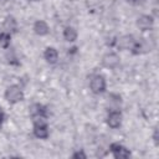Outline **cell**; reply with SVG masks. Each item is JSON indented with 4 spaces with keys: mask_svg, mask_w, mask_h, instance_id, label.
Returning a JSON list of instances; mask_svg holds the SVG:
<instances>
[{
    "mask_svg": "<svg viewBox=\"0 0 159 159\" xmlns=\"http://www.w3.org/2000/svg\"><path fill=\"white\" fill-rule=\"evenodd\" d=\"M77 37H78V34L73 26H66L63 29V39L67 42H75L77 40Z\"/></svg>",
    "mask_w": 159,
    "mask_h": 159,
    "instance_id": "4fadbf2b",
    "label": "cell"
},
{
    "mask_svg": "<svg viewBox=\"0 0 159 159\" xmlns=\"http://www.w3.org/2000/svg\"><path fill=\"white\" fill-rule=\"evenodd\" d=\"M34 135L39 139H47L50 135L47 120H37L34 122Z\"/></svg>",
    "mask_w": 159,
    "mask_h": 159,
    "instance_id": "277c9868",
    "label": "cell"
},
{
    "mask_svg": "<svg viewBox=\"0 0 159 159\" xmlns=\"http://www.w3.org/2000/svg\"><path fill=\"white\" fill-rule=\"evenodd\" d=\"M29 113L32 118V122L47 120V108L41 103H32L29 107Z\"/></svg>",
    "mask_w": 159,
    "mask_h": 159,
    "instance_id": "3957f363",
    "label": "cell"
},
{
    "mask_svg": "<svg viewBox=\"0 0 159 159\" xmlns=\"http://www.w3.org/2000/svg\"><path fill=\"white\" fill-rule=\"evenodd\" d=\"M32 29H34V32H35L36 35H39V36H45V35H47L48 31H50V27H48L47 22L43 21V20H37V21H35Z\"/></svg>",
    "mask_w": 159,
    "mask_h": 159,
    "instance_id": "8fae6325",
    "label": "cell"
},
{
    "mask_svg": "<svg viewBox=\"0 0 159 159\" xmlns=\"http://www.w3.org/2000/svg\"><path fill=\"white\" fill-rule=\"evenodd\" d=\"M43 58L47 63L55 65L58 61V51L55 47H46L43 52Z\"/></svg>",
    "mask_w": 159,
    "mask_h": 159,
    "instance_id": "30bf717a",
    "label": "cell"
},
{
    "mask_svg": "<svg viewBox=\"0 0 159 159\" xmlns=\"http://www.w3.org/2000/svg\"><path fill=\"white\" fill-rule=\"evenodd\" d=\"M4 96H5V99H6L10 104H16V103L24 101V97H25L22 89H21L19 86H16V84L9 86V87L5 89Z\"/></svg>",
    "mask_w": 159,
    "mask_h": 159,
    "instance_id": "7a4b0ae2",
    "label": "cell"
},
{
    "mask_svg": "<svg viewBox=\"0 0 159 159\" xmlns=\"http://www.w3.org/2000/svg\"><path fill=\"white\" fill-rule=\"evenodd\" d=\"M4 120H5V113H4L2 108L0 107V127H1V124L4 123Z\"/></svg>",
    "mask_w": 159,
    "mask_h": 159,
    "instance_id": "e0dca14e",
    "label": "cell"
},
{
    "mask_svg": "<svg viewBox=\"0 0 159 159\" xmlns=\"http://www.w3.org/2000/svg\"><path fill=\"white\" fill-rule=\"evenodd\" d=\"M31 1H36V0H31Z\"/></svg>",
    "mask_w": 159,
    "mask_h": 159,
    "instance_id": "ffe728a7",
    "label": "cell"
},
{
    "mask_svg": "<svg viewBox=\"0 0 159 159\" xmlns=\"http://www.w3.org/2000/svg\"><path fill=\"white\" fill-rule=\"evenodd\" d=\"M125 1L129 2V4H132V5H137V4L140 2V0H125Z\"/></svg>",
    "mask_w": 159,
    "mask_h": 159,
    "instance_id": "ac0fdd59",
    "label": "cell"
},
{
    "mask_svg": "<svg viewBox=\"0 0 159 159\" xmlns=\"http://www.w3.org/2000/svg\"><path fill=\"white\" fill-rule=\"evenodd\" d=\"M153 140L155 143V145L159 144V135H158V128L154 129V133H153Z\"/></svg>",
    "mask_w": 159,
    "mask_h": 159,
    "instance_id": "2e32d148",
    "label": "cell"
},
{
    "mask_svg": "<svg viewBox=\"0 0 159 159\" xmlns=\"http://www.w3.org/2000/svg\"><path fill=\"white\" fill-rule=\"evenodd\" d=\"M0 1H1V2H6L7 0H0Z\"/></svg>",
    "mask_w": 159,
    "mask_h": 159,
    "instance_id": "d6986e66",
    "label": "cell"
},
{
    "mask_svg": "<svg viewBox=\"0 0 159 159\" xmlns=\"http://www.w3.org/2000/svg\"><path fill=\"white\" fill-rule=\"evenodd\" d=\"M89 89L94 94H102L107 89V82L106 78L102 75H92L89 77Z\"/></svg>",
    "mask_w": 159,
    "mask_h": 159,
    "instance_id": "6da1fadb",
    "label": "cell"
},
{
    "mask_svg": "<svg viewBox=\"0 0 159 159\" xmlns=\"http://www.w3.org/2000/svg\"><path fill=\"white\" fill-rule=\"evenodd\" d=\"M122 119H123V116H122L120 111L112 109V111L108 112L106 122H107V124H108L109 128H112V129H117V128L120 127V124H122Z\"/></svg>",
    "mask_w": 159,
    "mask_h": 159,
    "instance_id": "5b68a950",
    "label": "cell"
},
{
    "mask_svg": "<svg viewBox=\"0 0 159 159\" xmlns=\"http://www.w3.org/2000/svg\"><path fill=\"white\" fill-rule=\"evenodd\" d=\"M109 150L112 153V155L116 159H127L130 157V152L129 149H127L124 145H122L120 143H112L109 145Z\"/></svg>",
    "mask_w": 159,
    "mask_h": 159,
    "instance_id": "8992f818",
    "label": "cell"
},
{
    "mask_svg": "<svg viewBox=\"0 0 159 159\" xmlns=\"http://www.w3.org/2000/svg\"><path fill=\"white\" fill-rule=\"evenodd\" d=\"M10 43H11V34L6 31H1L0 32V46L2 48H9Z\"/></svg>",
    "mask_w": 159,
    "mask_h": 159,
    "instance_id": "5bb4252c",
    "label": "cell"
},
{
    "mask_svg": "<svg viewBox=\"0 0 159 159\" xmlns=\"http://www.w3.org/2000/svg\"><path fill=\"white\" fill-rule=\"evenodd\" d=\"M137 27L142 31H149L153 29L154 25V19L150 15H140L137 19Z\"/></svg>",
    "mask_w": 159,
    "mask_h": 159,
    "instance_id": "52a82bcc",
    "label": "cell"
},
{
    "mask_svg": "<svg viewBox=\"0 0 159 159\" xmlns=\"http://www.w3.org/2000/svg\"><path fill=\"white\" fill-rule=\"evenodd\" d=\"M134 41H135L134 36H132V35H124V36H122V37H119V39L116 40V46L119 47V48H122V50H130L132 46H133V43H134Z\"/></svg>",
    "mask_w": 159,
    "mask_h": 159,
    "instance_id": "9c48e42d",
    "label": "cell"
},
{
    "mask_svg": "<svg viewBox=\"0 0 159 159\" xmlns=\"http://www.w3.org/2000/svg\"><path fill=\"white\" fill-rule=\"evenodd\" d=\"M72 158L73 159H86L87 155H86V153L83 150H77V152H75L72 154Z\"/></svg>",
    "mask_w": 159,
    "mask_h": 159,
    "instance_id": "9a60e30c",
    "label": "cell"
},
{
    "mask_svg": "<svg viewBox=\"0 0 159 159\" xmlns=\"http://www.w3.org/2000/svg\"><path fill=\"white\" fill-rule=\"evenodd\" d=\"M4 31L14 34L17 31V21L14 16H6L4 20Z\"/></svg>",
    "mask_w": 159,
    "mask_h": 159,
    "instance_id": "7c38bea8",
    "label": "cell"
},
{
    "mask_svg": "<svg viewBox=\"0 0 159 159\" xmlns=\"http://www.w3.org/2000/svg\"><path fill=\"white\" fill-rule=\"evenodd\" d=\"M102 65L106 68L113 70L119 65V56L114 52H107L103 57H102Z\"/></svg>",
    "mask_w": 159,
    "mask_h": 159,
    "instance_id": "ba28073f",
    "label": "cell"
}]
</instances>
